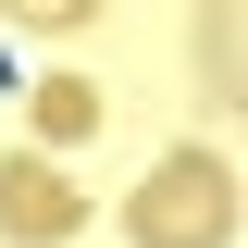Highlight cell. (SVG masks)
<instances>
[{
	"label": "cell",
	"mask_w": 248,
	"mask_h": 248,
	"mask_svg": "<svg viewBox=\"0 0 248 248\" xmlns=\"http://www.w3.org/2000/svg\"><path fill=\"white\" fill-rule=\"evenodd\" d=\"M236 223H248V186L223 149H161L124 199V248H223Z\"/></svg>",
	"instance_id": "cell-1"
},
{
	"label": "cell",
	"mask_w": 248,
	"mask_h": 248,
	"mask_svg": "<svg viewBox=\"0 0 248 248\" xmlns=\"http://www.w3.org/2000/svg\"><path fill=\"white\" fill-rule=\"evenodd\" d=\"M75 223H87V186L62 174L50 149H0V236L13 248H62Z\"/></svg>",
	"instance_id": "cell-2"
},
{
	"label": "cell",
	"mask_w": 248,
	"mask_h": 248,
	"mask_svg": "<svg viewBox=\"0 0 248 248\" xmlns=\"http://www.w3.org/2000/svg\"><path fill=\"white\" fill-rule=\"evenodd\" d=\"M186 62H199L211 112H248V0H199V25H186Z\"/></svg>",
	"instance_id": "cell-3"
},
{
	"label": "cell",
	"mask_w": 248,
	"mask_h": 248,
	"mask_svg": "<svg viewBox=\"0 0 248 248\" xmlns=\"http://www.w3.org/2000/svg\"><path fill=\"white\" fill-rule=\"evenodd\" d=\"M87 137H99V87H87V75H50V87H37V149H87Z\"/></svg>",
	"instance_id": "cell-4"
},
{
	"label": "cell",
	"mask_w": 248,
	"mask_h": 248,
	"mask_svg": "<svg viewBox=\"0 0 248 248\" xmlns=\"http://www.w3.org/2000/svg\"><path fill=\"white\" fill-rule=\"evenodd\" d=\"M0 13H13V25H87L99 0H0Z\"/></svg>",
	"instance_id": "cell-5"
}]
</instances>
